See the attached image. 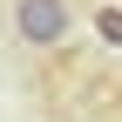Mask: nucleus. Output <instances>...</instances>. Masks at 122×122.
I'll list each match as a JSON object with an SVG mask.
<instances>
[{"label": "nucleus", "mask_w": 122, "mask_h": 122, "mask_svg": "<svg viewBox=\"0 0 122 122\" xmlns=\"http://www.w3.org/2000/svg\"><path fill=\"white\" fill-rule=\"evenodd\" d=\"M95 34L109 48H122V7H95Z\"/></svg>", "instance_id": "2"}, {"label": "nucleus", "mask_w": 122, "mask_h": 122, "mask_svg": "<svg viewBox=\"0 0 122 122\" xmlns=\"http://www.w3.org/2000/svg\"><path fill=\"white\" fill-rule=\"evenodd\" d=\"M14 27H20V41H34V48H54V41L68 34V0H14Z\"/></svg>", "instance_id": "1"}]
</instances>
